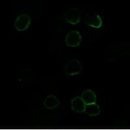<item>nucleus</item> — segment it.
<instances>
[{
    "mask_svg": "<svg viewBox=\"0 0 130 130\" xmlns=\"http://www.w3.org/2000/svg\"><path fill=\"white\" fill-rule=\"evenodd\" d=\"M82 70V64L77 59H72L68 61L64 68V72L69 76L77 75Z\"/></svg>",
    "mask_w": 130,
    "mask_h": 130,
    "instance_id": "obj_1",
    "label": "nucleus"
},
{
    "mask_svg": "<svg viewBox=\"0 0 130 130\" xmlns=\"http://www.w3.org/2000/svg\"><path fill=\"white\" fill-rule=\"evenodd\" d=\"M31 23V18L27 14H21L16 18L14 27L17 31H24L29 28Z\"/></svg>",
    "mask_w": 130,
    "mask_h": 130,
    "instance_id": "obj_2",
    "label": "nucleus"
},
{
    "mask_svg": "<svg viewBox=\"0 0 130 130\" xmlns=\"http://www.w3.org/2000/svg\"><path fill=\"white\" fill-rule=\"evenodd\" d=\"M64 19L68 24L72 25H76L79 24L81 20V12L77 8L72 7L68 9L65 12Z\"/></svg>",
    "mask_w": 130,
    "mask_h": 130,
    "instance_id": "obj_3",
    "label": "nucleus"
},
{
    "mask_svg": "<svg viewBox=\"0 0 130 130\" xmlns=\"http://www.w3.org/2000/svg\"><path fill=\"white\" fill-rule=\"evenodd\" d=\"M84 22L86 25L93 27L100 28L102 25V20L100 16L94 12H89L85 16Z\"/></svg>",
    "mask_w": 130,
    "mask_h": 130,
    "instance_id": "obj_4",
    "label": "nucleus"
},
{
    "mask_svg": "<svg viewBox=\"0 0 130 130\" xmlns=\"http://www.w3.org/2000/svg\"><path fill=\"white\" fill-rule=\"evenodd\" d=\"M82 38L80 32L77 31H70L65 38L66 44L69 47H77L81 44Z\"/></svg>",
    "mask_w": 130,
    "mask_h": 130,
    "instance_id": "obj_5",
    "label": "nucleus"
},
{
    "mask_svg": "<svg viewBox=\"0 0 130 130\" xmlns=\"http://www.w3.org/2000/svg\"><path fill=\"white\" fill-rule=\"evenodd\" d=\"M87 104L83 101L81 96H75L71 101L72 109L78 112H84Z\"/></svg>",
    "mask_w": 130,
    "mask_h": 130,
    "instance_id": "obj_6",
    "label": "nucleus"
},
{
    "mask_svg": "<svg viewBox=\"0 0 130 130\" xmlns=\"http://www.w3.org/2000/svg\"><path fill=\"white\" fill-rule=\"evenodd\" d=\"M81 97L83 100L85 104L87 105L91 104H95L96 102V94H95L93 90H90V89H87L83 91L81 93Z\"/></svg>",
    "mask_w": 130,
    "mask_h": 130,
    "instance_id": "obj_7",
    "label": "nucleus"
},
{
    "mask_svg": "<svg viewBox=\"0 0 130 130\" xmlns=\"http://www.w3.org/2000/svg\"><path fill=\"white\" fill-rule=\"evenodd\" d=\"M60 104L59 99L54 95H49L45 98L44 101V105L47 109H53L56 108Z\"/></svg>",
    "mask_w": 130,
    "mask_h": 130,
    "instance_id": "obj_8",
    "label": "nucleus"
},
{
    "mask_svg": "<svg viewBox=\"0 0 130 130\" xmlns=\"http://www.w3.org/2000/svg\"><path fill=\"white\" fill-rule=\"evenodd\" d=\"M85 111L89 115H97L100 113V107L96 103L95 104H88V105H86Z\"/></svg>",
    "mask_w": 130,
    "mask_h": 130,
    "instance_id": "obj_9",
    "label": "nucleus"
}]
</instances>
